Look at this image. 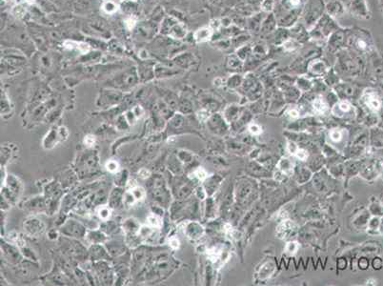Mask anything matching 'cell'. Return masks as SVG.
<instances>
[{
    "label": "cell",
    "instance_id": "obj_1",
    "mask_svg": "<svg viewBox=\"0 0 383 286\" xmlns=\"http://www.w3.org/2000/svg\"><path fill=\"white\" fill-rule=\"evenodd\" d=\"M64 46L67 49H74V48H76L81 54H87L90 51V46L88 44L83 42H75V41H70L67 40L64 42Z\"/></svg>",
    "mask_w": 383,
    "mask_h": 286
},
{
    "label": "cell",
    "instance_id": "obj_2",
    "mask_svg": "<svg viewBox=\"0 0 383 286\" xmlns=\"http://www.w3.org/2000/svg\"><path fill=\"white\" fill-rule=\"evenodd\" d=\"M212 30L210 28H202L195 33V39L197 42H204L210 39L212 36Z\"/></svg>",
    "mask_w": 383,
    "mask_h": 286
},
{
    "label": "cell",
    "instance_id": "obj_3",
    "mask_svg": "<svg viewBox=\"0 0 383 286\" xmlns=\"http://www.w3.org/2000/svg\"><path fill=\"white\" fill-rule=\"evenodd\" d=\"M102 9L106 13L111 14V13H114L115 12H117L118 6L115 2L113 1V0H105L102 4Z\"/></svg>",
    "mask_w": 383,
    "mask_h": 286
},
{
    "label": "cell",
    "instance_id": "obj_4",
    "mask_svg": "<svg viewBox=\"0 0 383 286\" xmlns=\"http://www.w3.org/2000/svg\"><path fill=\"white\" fill-rule=\"evenodd\" d=\"M314 109L316 110L317 113H324L327 109V106L321 98H317L314 100Z\"/></svg>",
    "mask_w": 383,
    "mask_h": 286
},
{
    "label": "cell",
    "instance_id": "obj_5",
    "mask_svg": "<svg viewBox=\"0 0 383 286\" xmlns=\"http://www.w3.org/2000/svg\"><path fill=\"white\" fill-rule=\"evenodd\" d=\"M26 13V9L24 8L21 5H17V6H14L12 10V13L13 16H14L15 17H22L24 14Z\"/></svg>",
    "mask_w": 383,
    "mask_h": 286
},
{
    "label": "cell",
    "instance_id": "obj_6",
    "mask_svg": "<svg viewBox=\"0 0 383 286\" xmlns=\"http://www.w3.org/2000/svg\"><path fill=\"white\" fill-rule=\"evenodd\" d=\"M281 164H283V168H280L285 174H290L291 173L293 172V165L288 159H282V161L280 162Z\"/></svg>",
    "mask_w": 383,
    "mask_h": 286
},
{
    "label": "cell",
    "instance_id": "obj_7",
    "mask_svg": "<svg viewBox=\"0 0 383 286\" xmlns=\"http://www.w3.org/2000/svg\"><path fill=\"white\" fill-rule=\"evenodd\" d=\"M330 137H331V139L333 140V141L337 142V141H339V140L341 139L342 134H341V132L339 130L334 129V130H332L331 133H330Z\"/></svg>",
    "mask_w": 383,
    "mask_h": 286
},
{
    "label": "cell",
    "instance_id": "obj_8",
    "mask_svg": "<svg viewBox=\"0 0 383 286\" xmlns=\"http://www.w3.org/2000/svg\"><path fill=\"white\" fill-rule=\"evenodd\" d=\"M368 105H369V107L373 110H379L380 107V102L375 96H372V98H370L369 100H368Z\"/></svg>",
    "mask_w": 383,
    "mask_h": 286
},
{
    "label": "cell",
    "instance_id": "obj_9",
    "mask_svg": "<svg viewBox=\"0 0 383 286\" xmlns=\"http://www.w3.org/2000/svg\"><path fill=\"white\" fill-rule=\"evenodd\" d=\"M132 193H133L134 197H135V200H142V198L144 197V196H145L144 190H143L142 188H139V187H137V188L133 189Z\"/></svg>",
    "mask_w": 383,
    "mask_h": 286
},
{
    "label": "cell",
    "instance_id": "obj_10",
    "mask_svg": "<svg viewBox=\"0 0 383 286\" xmlns=\"http://www.w3.org/2000/svg\"><path fill=\"white\" fill-rule=\"evenodd\" d=\"M125 24H126V27H127L129 30H132V29L135 26V24H137V17H134L133 16H129L125 20Z\"/></svg>",
    "mask_w": 383,
    "mask_h": 286
},
{
    "label": "cell",
    "instance_id": "obj_11",
    "mask_svg": "<svg viewBox=\"0 0 383 286\" xmlns=\"http://www.w3.org/2000/svg\"><path fill=\"white\" fill-rule=\"evenodd\" d=\"M106 168H107V170L110 172H115V171H117V169H118V163L111 160L106 164Z\"/></svg>",
    "mask_w": 383,
    "mask_h": 286
},
{
    "label": "cell",
    "instance_id": "obj_12",
    "mask_svg": "<svg viewBox=\"0 0 383 286\" xmlns=\"http://www.w3.org/2000/svg\"><path fill=\"white\" fill-rule=\"evenodd\" d=\"M99 217L103 219H107L110 217V210L105 207H101V209L99 211Z\"/></svg>",
    "mask_w": 383,
    "mask_h": 286
},
{
    "label": "cell",
    "instance_id": "obj_13",
    "mask_svg": "<svg viewBox=\"0 0 383 286\" xmlns=\"http://www.w3.org/2000/svg\"><path fill=\"white\" fill-rule=\"evenodd\" d=\"M148 222H149V224H150V225H152V226H156V227L159 226V224H160V222H159V220H158L157 217H153V216L149 217H148Z\"/></svg>",
    "mask_w": 383,
    "mask_h": 286
},
{
    "label": "cell",
    "instance_id": "obj_14",
    "mask_svg": "<svg viewBox=\"0 0 383 286\" xmlns=\"http://www.w3.org/2000/svg\"><path fill=\"white\" fill-rule=\"evenodd\" d=\"M295 156H297L299 159H302V160H304V159L307 158L308 154H307L306 152L304 151V150H297V152H295Z\"/></svg>",
    "mask_w": 383,
    "mask_h": 286
},
{
    "label": "cell",
    "instance_id": "obj_15",
    "mask_svg": "<svg viewBox=\"0 0 383 286\" xmlns=\"http://www.w3.org/2000/svg\"><path fill=\"white\" fill-rule=\"evenodd\" d=\"M338 108L340 109L342 112H348L349 110L351 109V105L349 104L348 102H345V101H343V102H341L340 104L338 105Z\"/></svg>",
    "mask_w": 383,
    "mask_h": 286
},
{
    "label": "cell",
    "instance_id": "obj_16",
    "mask_svg": "<svg viewBox=\"0 0 383 286\" xmlns=\"http://www.w3.org/2000/svg\"><path fill=\"white\" fill-rule=\"evenodd\" d=\"M249 130H250V132H251L252 134H254V135H258V134H260V132H261V130H260V128H259V126H258L256 124L251 125L250 127H249Z\"/></svg>",
    "mask_w": 383,
    "mask_h": 286
},
{
    "label": "cell",
    "instance_id": "obj_17",
    "mask_svg": "<svg viewBox=\"0 0 383 286\" xmlns=\"http://www.w3.org/2000/svg\"><path fill=\"white\" fill-rule=\"evenodd\" d=\"M196 174L199 179H204L206 177V172L203 170V169H198L196 172Z\"/></svg>",
    "mask_w": 383,
    "mask_h": 286
},
{
    "label": "cell",
    "instance_id": "obj_18",
    "mask_svg": "<svg viewBox=\"0 0 383 286\" xmlns=\"http://www.w3.org/2000/svg\"><path fill=\"white\" fill-rule=\"evenodd\" d=\"M170 243H171V246L173 247V248H174V249L178 248V246H179V241L176 239H172L171 241H170Z\"/></svg>",
    "mask_w": 383,
    "mask_h": 286
},
{
    "label": "cell",
    "instance_id": "obj_19",
    "mask_svg": "<svg viewBox=\"0 0 383 286\" xmlns=\"http://www.w3.org/2000/svg\"><path fill=\"white\" fill-rule=\"evenodd\" d=\"M289 115L291 116V118H298L299 113L297 112V110L293 109V110H291L290 112H289Z\"/></svg>",
    "mask_w": 383,
    "mask_h": 286
},
{
    "label": "cell",
    "instance_id": "obj_20",
    "mask_svg": "<svg viewBox=\"0 0 383 286\" xmlns=\"http://www.w3.org/2000/svg\"><path fill=\"white\" fill-rule=\"evenodd\" d=\"M139 174H140V177H141L146 178V177H149L150 173H149V171H147V170H145V169H143V170L140 171Z\"/></svg>",
    "mask_w": 383,
    "mask_h": 286
},
{
    "label": "cell",
    "instance_id": "obj_21",
    "mask_svg": "<svg viewBox=\"0 0 383 286\" xmlns=\"http://www.w3.org/2000/svg\"><path fill=\"white\" fill-rule=\"evenodd\" d=\"M300 3L299 0H291V4L294 5V6H297V5Z\"/></svg>",
    "mask_w": 383,
    "mask_h": 286
},
{
    "label": "cell",
    "instance_id": "obj_22",
    "mask_svg": "<svg viewBox=\"0 0 383 286\" xmlns=\"http://www.w3.org/2000/svg\"><path fill=\"white\" fill-rule=\"evenodd\" d=\"M358 45H359V47H361V48H365V46H366V44L363 41H359V42H358Z\"/></svg>",
    "mask_w": 383,
    "mask_h": 286
},
{
    "label": "cell",
    "instance_id": "obj_23",
    "mask_svg": "<svg viewBox=\"0 0 383 286\" xmlns=\"http://www.w3.org/2000/svg\"><path fill=\"white\" fill-rule=\"evenodd\" d=\"M24 2H26L28 4H33L35 2V0H24Z\"/></svg>",
    "mask_w": 383,
    "mask_h": 286
},
{
    "label": "cell",
    "instance_id": "obj_24",
    "mask_svg": "<svg viewBox=\"0 0 383 286\" xmlns=\"http://www.w3.org/2000/svg\"><path fill=\"white\" fill-rule=\"evenodd\" d=\"M5 1H11L12 2V1H15V0H5Z\"/></svg>",
    "mask_w": 383,
    "mask_h": 286
}]
</instances>
